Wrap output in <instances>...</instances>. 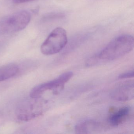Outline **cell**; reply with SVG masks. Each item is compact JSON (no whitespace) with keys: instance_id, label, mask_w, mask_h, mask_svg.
I'll use <instances>...</instances> for the list:
<instances>
[{"instance_id":"6da1fadb","label":"cell","mask_w":134,"mask_h":134,"mask_svg":"<svg viewBox=\"0 0 134 134\" xmlns=\"http://www.w3.org/2000/svg\"><path fill=\"white\" fill-rule=\"evenodd\" d=\"M134 47L132 36L121 35L114 38L99 53V58L108 61L117 59L131 51Z\"/></svg>"},{"instance_id":"7a4b0ae2","label":"cell","mask_w":134,"mask_h":134,"mask_svg":"<svg viewBox=\"0 0 134 134\" xmlns=\"http://www.w3.org/2000/svg\"><path fill=\"white\" fill-rule=\"evenodd\" d=\"M31 15L26 11H21L0 20V34H8L21 31L29 25Z\"/></svg>"},{"instance_id":"3957f363","label":"cell","mask_w":134,"mask_h":134,"mask_svg":"<svg viewBox=\"0 0 134 134\" xmlns=\"http://www.w3.org/2000/svg\"><path fill=\"white\" fill-rule=\"evenodd\" d=\"M68 41L65 30L62 27L55 29L41 47V51L45 55H52L61 51Z\"/></svg>"},{"instance_id":"277c9868","label":"cell","mask_w":134,"mask_h":134,"mask_svg":"<svg viewBox=\"0 0 134 134\" xmlns=\"http://www.w3.org/2000/svg\"><path fill=\"white\" fill-rule=\"evenodd\" d=\"M73 76L71 71L66 72L58 77L51 81L39 85L34 87L30 92V97L33 98H40L47 91L55 89H62L65 85Z\"/></svg>"},{"instance_id":"5b68a950","label":"cell","mask_w":134,"mask_h":134,"mask_svg":"<svg viewBox=\"0 0 134 134\" xmlns=\"http://www.w3.org/2000/svg\"><path fill=\"white\" fill-rule=\"evenodd\" d=\"M30 98L31 100L23 103L17 109L16 115L20 120L29 121L42 113V109L38 101L39 98Z\"/></svg>"},{"instance_id":"8992f818","label":"cell","mask_w":134,"mask_h":134,"mask_svg":"<svg viewBox=\"0 0 134 134\" xmlns=\"http://www.w3.org/2000/svg\"><path fill=\"white\" fill-rule=\"evenodd\" d=\"M134 96L133 82L121 84L115 88L111 93L112 99L120 102H125L133 99Z\"/></svg>"},{"instance_id":"52a82bcc","label":"cell","mask_w":134,"mask_h":134,"mask_svg":"<svg viewBox=\"0 0 134 134\" xmlns=\"http://www.w3.org/2000/svg\"><path fill=\"white\" fill-rule=\"evenodd\" d=\"M102 128V126L99 122L88 120L77 125L75 130L77 134H88L99 132Z\"/></svg>"},{"instance_id":"ba28073f","label":"cell","mask_w":134,"mask_h":134,"mask_svg":"<svg viewBox=\"0 0 134 134\" xmlns=\"http://www.w3.org/2000/svg\"><path fill=\"white\" fill-rule=\"evenodd\" d=\"M130 109L127 107H122L110 115L108 121L113 126H118L124 122L129 115Z\"/></svg>"},{"instance_id":"9c48e42d","label":"cell","mask_w":134,"mask_h":134,"mask_svg":"<svg viewBox=\"0 0 134 134\" xmlns=\"http://www.w3.org/2000/svg\"><path fill=\"white\" fill-rule=\"evenodd\" d=\"M19 68L17 65L10 64L0 67V82L8 80L17 75Z\"/></svg>"},{"instance_id":"30bf717a","label":"cell","mask_w":134,"mask_h":134,"mask_svg":"<svg viewBox=\"0 0 134 134\" xmlns=\"http://www.w3.org/2000/svg\"><path fill=\"white\" fill-rule=\"evenodd\" d=\"M134 71H132L130 72H126L121 74L118 76V79H125L127 78H132L134 77Z\"/></svg>"},{"instance_id":"8fae6325","label":"cell","mask_w":134,"mask_h":134,"mask_svg":"<svg viewBox=\"0 0 134 134\" xmlns=\"http://www.w3.org/2000/svg\"><path fill=\"white\" fill-rule=\"evenodd\" d=\"M34 1V0H13V2L14 3L16 4H19Z\"/></svg>"}]
</instances>
